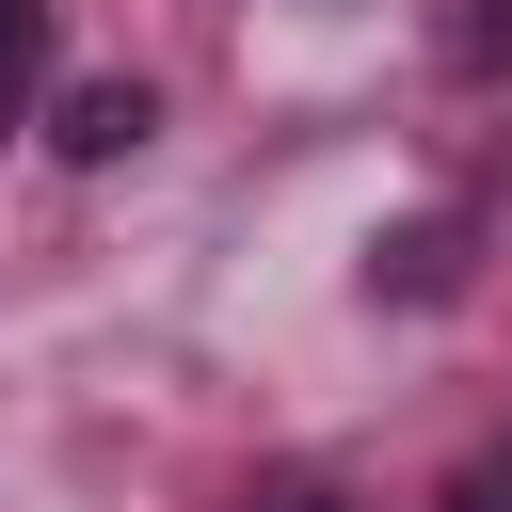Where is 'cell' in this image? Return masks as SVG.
Masks as SVG:
<instances>
[{
  "mask_svg": "<svg viewBox=\"0 0 512 512\" xmlns=\"http://www.w3.org/2000/svg\"><path fill=\"white\" fill-rule=\"evenodd\" d=\"M32 80H48V0H0V128H16Z\"/></svg>",
  "mask_w": 512,
  "mask_h": 512,
  "instance_id": "cell-3",
  "label": "cell"
},
{
  "mask_svg": "<svg viewBox=\"0 0 512 512\" xmlns=\"http://www.w3.org/2000/svg\"><path fill=\"white\" fill-rule=\"evenodd\" d=\"M448 272H464V224H400V240L368 256V288H400V304H432Z\"/></svg>",
  "mask_w": 512,
  "mask_h": 512,
  "instance_id": "cell-2",
  "label": "cell"
},
{
  "mask_svg": "<svg viewBox=\"0 0 512 512\" xmlns=\"http://www.w3.org/2000/svg\"><path fill=\"white\" fill-rule=\"evenodd\" d=\"M144 128H160V96H144V80H80V96L48 112V144H64V160H128Z\"/></svg>",
  "mask_w": 512,
  "mask_h": 512,
  "instance_id": "cell-1",
  "label": "cell"
}]
</instances>
